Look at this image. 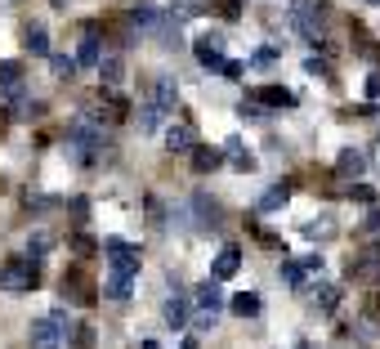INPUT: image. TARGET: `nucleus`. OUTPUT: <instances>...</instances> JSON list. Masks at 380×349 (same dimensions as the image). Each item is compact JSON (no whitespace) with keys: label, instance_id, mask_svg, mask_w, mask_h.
<instances>
[{"label":"nucleus","instance_id":"a211bd4d","mask_svg":"<svg viewBox=\"0 0 380 349\" xmlns=\"http://www.w3.org/2000/svg\"><path fill=\"white\" fill-rule=\"evenodd\" d=\"M287 202H291V184H277L260 197V211H277V206H287Z\"/></svg>","mask_w":380,"mask_h":349},{"label":"nucleus","instance_id":"bb28decb","mask_svg":"<svg viewBox=\"0 0 380 349\" xmlns=\"http://www.w3.org/2000/svg\"><path fill=\"white\" fill-rule=\"evenodd\" d=\"M304 233H309V237H331V233H336V224L322 215V224H304Z\"/></svg>","mask_w":380,"mask_h":349},{"label":"nucleus","instance_id":"7c9ffc66","mask_svg":"<svg viewBox=\"0 0 380 349\" xmlns=\"http://www.w3.org/2000/svg\"><path fill=\"white\" fill-rule=\"evenodd\" d=\"M219 9H224V18H242V0H219Z\"/></svg>","mask_w":380,"mask_h":349},{"label":"nucleus","instance_id":"20e7f679","mask_svg":"<svg viewBox=\"0 0 380 349\" xmlns=\"http://www.w3.org/2000/svg\"><path fill=\"white\" fill-rule=\"evenodd\" d=\"M197 63L219 72V63H224V36H215V32L202 36V41H197Z\"/></svg>","mask_w":380,"mask_h":349},{"label":"nucleus","instance_id":"c756f323","mask_svg":"<svg viewBox=\"0 0 380 349\" xmlns=\"http://www.w3.org/2000/svg\"><path fill=\"white\" fill-rule=\"evenodd\" d=\"M304 72H309V77H327V81H331V67L317 63V58H309V63H304Z\"/></svg>","mask_w":380,"mask_h":349},{"label":"nucleus","instance_id":"ddd939ff","mask_svg":"<svg viewBox=\"0 0 380 349\" xmlns=\"http://www.w3.org/2000/svg\"><path fill=\"white\" fill-rule=\"evenodd\" d=\"M67 331V349H90L94 345V327L90 322H72V327H63Z\"/></svg>","mask_w":380,"mask_h":349},{"label":"nucleus","instance_id":"1a4fd4ad","mask_svg":"<svg viewBox=\"0 0 380 349\" xmlns=\"http://www.w3.org/2000/svg\"><path fill=\"white\" fill-rule=\"evenodd\" d=\"M215 166H224V152H219V148H202V143H192V171H197V175H211Z\"/></svg>","mask_w":380,"mask_h":349},{"label":"nucleus","instance_id":"6e6552de","mask_svg":"<svg viewBox=\"0 0 380 349\" xmlns=\"http://www.w3.org/2000/svg\"><path fill=\"white\" fill-rule=\"evenodd\" d=\"M242 269V246H224V251H219V260H215V282H228L232 278V273H237Z\"/></svg>","mask_w":380,"mask_h":349},{"label":"nucleus","instance_id":"f704fd0d","mask_svg":"<svg viewBox=\"0 0 380 349\" xmlns=\"http://www.w3.org/2000/svg\"><path fill=\"white\" fill-rule=\"evenodd\" d=\"M367 99H380V77H367Z\"/></svg>","mask_w":380,"mask_h":349},{"label":"nucleus","instance_id":"f8f14e48","mask_svg":"<svg viewBox=\"0 0 380 349\" xmlns=\"http://www.w3.org/2000/svg\"><path fill=\"white\" fill-rule=\"evenodd\" d=\"M99 58H103V50H99V36H81V50H77V67H99Z\"/></svg>","mask_w":380,"mask_h":349},{"label":"nucleus","instance_id":"412c9836","mask_svg":"<svg viewBox=\"0 0 380 349\" xmlns=\"http://www.w3.org/2000/svg\"><path fill=\"white\" fill-rule=\"evenodd\" d=\"M22 86V67L18 63H0V90H18Z\"/></svg>","mask_w":380,"mask_h":349},{"label":"nucleus","instance_id":"f03ea898","mask_svg":"<svg viewBox=\"0 0 380 349\" xmlns=\"http://www.w3.org/2000/svg\"><path fill=\"white\" fill-rule=\"evenodd\" d=\"M103 251H107V264H112V273L117 278H134V273H139V256H134V251L126 246V242H103Z\"/></svg>","mask_w":380,"mask_h":349},{"label":"nucleus","instance_id":"39448f33","mask_svg":"<svg viewBox=\"0 0 380 349\" xmlns=\"http://www.w3.org/2000/svg\"><path fill=\"white\" fill-rule=\"evenodd\" d=\"M192 300H197V309H206V314H219L224 309V291H219V282H197L192 287Z\"/></svg>","mask_w":380,"mask_h":349},{"label":"nucleus","instance_id":"2f4dec72","mask_svg":"<svg viewBox=\"0 0 380 349\" xmlns=\"http://www.w3.org/2000/svg\"><path fill=\"white\" fill-rule=\"evenodd\" d=\"M282 54V45H264V50L260 54H255V63H273V58Z\"/></svg>","mask_w":380,"mask_h":349},{"label":"nucleus","instance_id":"e433bc0d","mask_svg":"<svg viewBox=\"0 0 380 349\" xmlns=\"http://www.w3.org/2000/svg\"><path fill=\"white\" fill-rule=\"evenodd\" d=\"M362 228H367V233H380V211L367 215V224H362Z\"/></svg>","mask_w":380,"mask_h":349},{"label":"nucleus","instance_id":"c9c22d12","mask_svg":"<svg viewBox=\"0 0 380 349\" xmlns=\"http://www.w3.org/2000/svg\"><path fill=\"white\" fill-rule=\"evenodd\" d=\"M349 192H353V197H358V202H372V188H367V184H353Z\"/></svg>","mask_w":380,"mask_h":349},{"label":"nucleus","instance_id":"dca6fc26","mask_svg":"<svg viewBox=\"0 0 380 349\" xmlns=\"http://www.w3.org/2000/svg\"><path fill=\"white\" fill-rule=\"evenodd\" d=\"M232 314H237V318H255V314H260V296H255V291L232 296Z\"/></svg>","mask_w":380,"mask_h":349},{"label":"nucleus","instance_id":"423d86ee","mask_svg":"<svg viewBox=\"0 0 380 349\" xmlns=\"http://www.w3.org/2000/svg\"><path fill=\"white\" fill-rule=\"evenodd\" d=\"M251 99L260 103V107H296V94L282 90V86H260V90L251 94Z\"/></svg>","mask_w":380,"mask_h":349},{"label":"nucleus","instance_id":"f3484780","mask_svg":"<svg viewBox=\"0 0 380 349\" xmlns=\"http://www.w3.org/2000/svg\"><path fill=\"white\" fill-rule=\"evenodd\" d=\"M22 45H27L32 54H50V32H45L41 22H32V27H27V41H22Z\"/></svg>","mask_w":380,"mask_h":349},{"label":"nucleus","instance_id":"cd10ccee","mask_svg":"<svg viewBox=\"0 0 380 349\" xmlns=\"http://www.w3.org/2000/svg\"><path fill=\"white\" fill-rule=\"evenodd\" d=\"M188 322H192L197 331H211L215 322H219V314H206V309H197V318H188Z\"/></svg>","mask_w":380,"mask_h":349},{"label":"nucleus","instance_id":"a878e982","mask_svg":"<svg viewBox=\"0 0 380 349\" xmlns=\"http://www.w3.org/2000/svg\"><path fill=\"white\" fill-rule=\"evenodd\" d=\"M237 112H242V117H251V121H264V117H268V112H264V107L255 103V99H242V107H237Z\"/></svg>","mask_w":380,"mask_h":349},{"label":"nucleus","instance_id":"72a5a7b5","mask_svg":"<svg viewBox=\"0 0 380 349\" xmlns=\"http://www.w3.org/2000/svg\"><path fill=\"white\" fill-rule=\"evenodd\" d=\"M72 211H77V224H81L85 215H90V202H85V197H77V202H72Z\"/></svg>","mask_w":380,"mask_h":349},{"label":"nucleus","instance_id":"5701e85b","mask_svg":"<svg viewBox=\"0 0 380 349\" xmlns=\"http://www.w3.org/2000/svg\"><path fill=\"white\" fill-rule=\"evenodd\" d=\"M103 296L107 300H126L130 296V278H117V273H112V278L103 282Z\"/></svg>","mask_w":380,"mask_h":349},{"label":"nucleus","instance_id":"9d476101","mask_svg":"<svg viewBox=\"0 0 380 349\" xmlns=\"http://www.w3.org/2000/svg\"><path fill=\"white\" fill-rule=\"evenodd\" d=\"M175 99H179V81L175 77H162L157 81V94H152V103H157V112H170V107H175Z\"/></svg>","mask_w":380,"mask_h":349},{"label":"nucleus","instance_id":"4468645a","mask_svg":"<svg viewBox=\"0 0 380 349\" xmlns=\"http://www.w3.org/2000/svg\"><path fill=\"white\" fill-rule=\"evenodd\" d=\"M166 148L170 152H192V130L188 126H170L166 130Z\"/></svg>","mask_w":380,"mask_h":349},{"label":"nucleus","instance_id":"aec40b11","mask_svg":"<svg viewBox=\"0 0 380 349\" xmlns=\"http://www.w3.org/2000/svg\"><path fill=\"white\" fill-rule=\"evenodd\" d=\"M50 67H54V77H58V81H72V77L81 72V67H77V58H67V54H54V58H50Z\"/></svg>","mask_w":380,"mask_h":349},{"label":"nucleus","instance_id":"f257e3e1","mask_svg":"<svg viewBox=\"0 0 380 349\" xmlns=\"http://www.w3.org/2000/svg\"><path fill=\"white\" fill-rule=\"evenodd\" d=\"M36 282H41V264L36 260H9L5 269H0V287H5L9 296H27V291H36Z\"/></svg>","mask_w":380,"mask_h":349},{"label":"nucleus","instance_id":"b1692460","mask_svg":"<svg viewBox=\"0 0 380 349\" xmlns=\"http://www.w3.org/2000/svg\"><path fill=\"white\" fill-rule=\"evenodd\" d=\"M99 77L107 81V86H117V81H121V58H112V54L99 58Z\"/></svg>","mask_w":380,"mask_h":349},{"label":"nucleus","instance_id":"9b49d317","mask_svg":"<svg viewBox=\"0 0 380 349\" xmlns=\"http://www.w3.org/2000/svg\"><path fill=\"white\" fill-rule=\"evenodd\" d=\"M192 211H197L202 215V228H219V215H224V211H219V202H211V197H202V192H197V197H192Z\"/></svg>","mask_w":380,"mask_h":349},{"label":"nucleus","instance_id":"4be33fe9","mask_svg":"<svg viewBox=\"0 0 380 349\" xmlns=\"http://www.w3.org/2000/svg\"><path fill=\"white\" fill-rule=\"evenodd\" d=\"M309 291H313V300H317V309H336V300H340V287H309Z\"/></svg>","mask_w":380,"mask_h":349},{"label":"nucleus","instance_id":"58836bf2","mask_svg":"<svg viewBox=\"0 0 380 349\" xmlns=\"http://www.w3.org/2000/svg\"><path fill=\"white\" fill-rule=\"evenodd\" d=\"M367 5H380V0H367Z\"/></svg>","mask_w":380,"mask_h":349},{"label":"nucleus","instance_id":"4c0bfd02","mask_svg":"<svg viewBox=\"0 0 380 349\" xmlns=\"http://www.w3.org/2000/svg\"><path fill=\"white\" fill-rule=\"evenodd\" d=\"M139 349H162V345H157V341H143V345H139Z\"/></svg>","mask_w":380,"mask_h":349},{"label":"nucleus","instance_id":"2eb2a0df","mask_svg":"<svg viewBox=\"0 0 380 349\" xmlns=\"http://www.w3.org/2000/svg\"><path fill=\"white\" fill-rule=\"evenodd\" d=\"M134 121H139V135H152V130L162 126V112H157V103H152V99L139 103V117H134Z\"/></svg>","mask_w":380,"mask_h":349},{"label":"nucleus","instance_id":"393cba45","mask_svg":"<svg viewBox=\"0 0 380 349\" xmlns=\"http://www.w3.org/2000/svg\"><path fill=\"white\" fill-rule=\"evenodd\" d=\"M282 278H287L291 287H304V264H296V260H282Z\"/></svg>","mask_w":380,"mask_h":349},{"label":"nucleus","instance_id":"0eeeda50","mask_svg":"<svg viewBox=\"0 0 380 349\" xmlns=\"http://www.w3.org/2000/svg\"><path fill=\"white\" fill-rule=\"evenodd\" d=\"M162 314H166V327H175V331H183L188 327V296H170L166 305H162Z\"/></svg>","mask_w":380,"mask_h":349},{"label":"nucleus","instance_id":"473e14b6","mask_svg":"<svg viewBox=\"0 0 380 349\" xmlns=\"http://www.w3.org/2000/svg\"><path fill=\"white\" fill-rule=\"evenodd\" d=\"M72 246H77V251H81V256H90V251H94V237H85V233H77V237H72Z\"/></svg>","mask_w":380,"mask_h":349},{"label":"nucleus","instance_id":"c85d7f7f","mask_svg":"<svg viewBox=\"0 0 380 349\" xmlns=\"http://www.w3.org/2000/svg\"><path fill=\"white\" fill-rule=\"evenodd\" d=\"M219 72H224V81H242V63H237V58H224Z\"/></svg>","mask_w":380,"mask_h":349},{"label":"nucleus","instance_id":"6ab92c4d","mask_svg":"<svg viewBox=\"0 0 380 349\" xmlns=\"http://www.w3.org/2000/svg\"><path fill=\"white\" fill-rule=\"evenodd\" d=\"M340 171H345V175H362L367 171V152L345 148V152H340Z\"/></svg>","mask_w":380,"mask_h":349},{"label":"nucleus","instance_id":"7ed1b4c3","mask_svg":"<svg viewBox=\"0 0 380 349\" xmlns=\"http://www.w3.org/2000/svg\"><path fill=\"white\" fill-rule=\"evenodd\" d=\"M27 345L32 349H58V345H63V327H58V318H36L32 331H27Z\"/></svg>","mask_w":380,"mask_h":349}]
</instances>
